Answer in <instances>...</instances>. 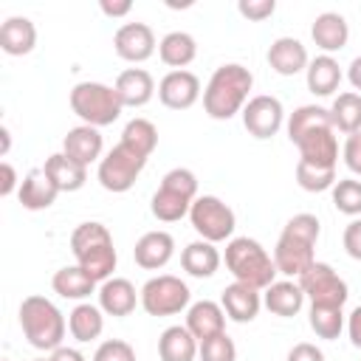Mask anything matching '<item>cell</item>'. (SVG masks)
Instances as JSON below:
<instances>
[{
  "label": "cell",
  "mask_w": 361,
  "mask_h": 361,
  "mask_svg": "<svg viewBox=\"0 0 361 361\" xmlns=\"http://www.w3.org/2000/svg\"><path fill=\"white\" fill-rule=\"evenodd\" d=\"M319 234H322V226H319V217L316 214H310V212L293 214L285 223V228H282V234H279V240L274 245V254H271L276 271L285 274V276H290V279L293 276L299 279L316 262Z\"/></svg>",
  "instance_id": "cell-1"
},
{
  "label": "cell",
  "mask_w": 361,
  "mask_h": 361,
  "mask_svg": "<svg viewBox=\"0 0 361 361\" xmlns=\"http://www.w3.org/2000/svg\"><path fill=\"white\" fill-rule=\"evenodd\" d=\"M254 87V73L240 62H226L214 68L203 87V110L214 121H228L248 104Z\"/></svg>",
  "instance_id": "cell-2"
},
{
  "label": "cell",
  "mask_w": 361,
  "mask_h": 361,
  "mask_svg": "<svg viewBox=\"0 0 361 361\" xmlns=\"http://www.w3.org/2000/svg\"><path fill=\"white\" fill-rule=\"evenodd\" d=\"M71 251L76 265L85 268L96 282H104L113 276L118 254L113 245V234L107 231L104 223H96V220L79 223L71 234Z\"/></svg>",
  "instance_id": "cell-3"
},
{
  "label": "cell",
  "mask_w": 361,
  "mask_h": 361,
  "mask_svg": "<svg viewBox=\"0 0 361 361\" xmlns=\"http://www.w3.org/2000/svg\"><path fill=\"white\" fill-rule=\"evenodd\" d=\"M20 327H23V336L28 338V344L34 350H45V353L51 350L54 353L65 341L68 322L51 299L31 293L20 302Z\"/></svg>",
  "instance_id": "cell-4"
},
{
  "label": "cell",
  "mask_w": 361,
  "mask_h": 361,
  "mask_svg": "<svg viewBox=\"0 0 361 361\" xmlns=\"http://www.w3.org/2000/svg\"><path fill=\"white\" fill-rule=\"evenodd\" d=\"M226 268L231 271L234 282L251 285L257 290H265L271 282H276V265L274 257L257 243L254 237H231L226 243Z\"/></svg>",
  "instance_id": "cell-5"
},
{
  "label": "cell",
  "mask_w": 361,
  "mask_h": 361,
  "mask_svg": "<svg viewBox=\"0 0 361 361\" xmlns=\"http://www.w3.org/2000/svg\"><path fill=\"white\" fill-rule=\"evenodd\" d=\"M195 197H197L195 172L186 166H175L161 178V186L149 200V212L161 223H178L180 217H189Z\"/></svg>",
  "instance_id": "cell-6"
},
{
  "label": "cell",
  "mask_w": 361,
  "mask_h": 361,
  "mask_svg": "<svg viewBox=\"0 0 361 361\" xmlns=\"http://www.w3.org/2000/svg\"><path fill=\"white\" fill-rule=\"evenodd\" d=\"M71 110L82 118V124H90V127H107L113 124L124 104L118 102L116 90L104 82H79L73 85L71 90Z\"/></svg>",
  "instance_id": "cell-7"
},
{
  "label": "cell",
  "mask_w": 361,
  "mask_h": 361,
  "mask_svg": "<svg viewBox=\"0 0 361 361\" xmlns=\"http://www.w3.org/2000/svg\"><path fill=\"white\" fill-rule=\"evenodd\" d=\"M192 290L180 276L158 274L141 285V307L149 316H178L180 310H189Z\"/></svg>",
  "instance_id": "cell-8"
},
{
  "label": "cell",
  "mask_w": 361,
  "mask_h": 361,
  "mask_svg": "<svg viewBox=\"0 0 361 361\" xmlns=\"http://www.w3.org/2000/svg\"><path fill=\"white\" fill-rule=\"evenodd\" d=\"M147 166V158L141 152H135L133 147L127 144H116L102 161H99V169H96V178L102 183V189L113 192V195H121V192H130L138 180V175L144 172Z\"/></svg>",
  "instance_id": "cell-9"
},
{
  "label": "cell",
  "mask_w": 361,
  "mask_h": 361,
  "mask_svg": "<svg viewBox=\"0 0 361 361\" xmlns=\"http://www.w3.org/2000/svg\"><path fill=\"white\" fill-rule=\"evenodd\" d=\"M189 223L200 234V240L223 243V240H231L237 217H234V209L223 203L217 195H197L189 209Z\"/></svg>",
  "instance_id": "cell-10"
},
{
  "label": "cell",
  "mask_w": 361,
  "mask_h": 361,
  "mask_svg": "<svg viewBox=\"0 0 361 361\" xmlns=\"http://www.w3.org/2000/svg\"><path fill=\"white\" fill-rule=\"evenodd\" d=\"M296 282H299L305 299H310V305H316V307H344V302L350 296L347 282L327 262H313Z\"/></svg>",
  "instance_id": "cell-11"
},
{
  "label": "cell",
  "mask_w": 361,
  "mask_h": 361,
  "mask_svg": "<svg viewBox=\"0 0 361 361\" xmlns=\"http://www.w3.org/2000/svg\"><path fill=\"white\" fill-rule=\"evenodd\" d=\"M243 127L248 130V135H254L257 141H265V138H274L282 124H285V107L276 96L271 93H259V96H251L248 104L243 107Z\"/></svg>",
  "instance_id": "cell-12"
},
{
  "label": "cell",
  "mask_w": 361,
  "mask_h": 361,
  "mask_svg": "<svg viewBox=\"0 0 361 361\" xmlns=\"http://www.w3.org/2000/svg\"><path fill=\"white\" fill-rule=\"evenodd\" d=\"M113 48L124 62L138 65V62H147L155 54L158 42H155V34L147 23H124L113 34Z\"/></svg>",
  "instance_id": "cell-13"
},
{
  "label": "cell",
  "mask_w": 361,
  "mask_h": 361,
  "mask_svg": "<svg viewBox=\"0 0 361 361\" xmlns=\"http://www.w3.org/2000/svg\"><path fill=\"white\" fill-rule=\"evenodd\" d=\"M158 99L169 110H189L200 99V79L192 71H169L158 82Z\"/></svg>",
  "instance_id": "cell-14"
},
{
  "label": "cell",
  "mask_w": 361,
  "mask_h": 361,
  "mask_svg": "<svg viewBox=\"0 0 361 361\" xmlns=\"http://www.w3.org/2000/svg\"><path fill=\"white\" fill-rule=\"evenodd\" d=\"M299 149V161L310 164V166H322V169H336L338 164V138L333 127H319L307 135H302L296 141Z\"/></svg>",
  "instance_id": "cell-15"
},
{
  "label": "cell",
  "mask_w": 361,
  "mask_h": 361,
  "mask_svg": "<svg viewBox=\"0 0 361 361\" xmlns=\"http://www.w3.org/2000/svg\"><path fill=\"white\" fill-rule=\"evenodd\" d=\"M99 296V307L107 313V316H130L135 310V305H141V290H135V285L124 276H110L99 285L96 290Z\"/></svg>",
  "instance_id": "cell-16"
},
{
  "label": "cell",
  "mask_w": 361,
  "mask_h": 361,
  "mask_svg": "<svg viewBox=\"0 0 361 361\" xmlns=\"http://www.w3.org/2000/svg\"><path fill=\"white\" fill-rule=\"evenodd\" d=\"M265 59H268L271 71L279 73V76H296V73L307 71V65H310L307 48L296 37H276L271 42Z\"/></svg>",
  "instance_id": "cell-17"
},
{
  "label": "cell",
  "mask_w": 361,
  "mask_h": 361,
  "mask_svg": "<svg viewBox=\"0 0 361 361\" xmlns=\"http://www.w3.org/2000/svg\"><path fill=\"white\" fill-rule=\"evenodd\" d=\"M175 254V240L169 231H147L135 240V248H133V259L138 268L144 271H158L164 268Z\"/></svg>",
  "instance_id": "cell-18"
},
{
  "label": "cell",
  "mask_w": 361,
  "mask_h": 361,
  "mask_svg": "<svg viewBox=\"0 0 361 361\" xmlns=\"http://www.w3.org/2000/svg\"><path fill=\"white\" fill-rule=\"evenodd\" d=\"M220 305L226 310V316L237 324H245V322H254L259 307H262V293L251 285H243V282H231L223 288L220 293Z\"/></svg>",
  "instance_id": "cell-19"
},
{
  "label": "cell",
  "mask_w": 361,
  "mask_h": 361,
  "mask_svg": "<svg viewBox=\"0 0 361 361\" xmlns=\"http://www.w3.org/2000/svg\"><path fill=\"white\" fill-rule=\"evenodd\" d=\"M113 90L124 107H144L155 96V79L144 68H127L116 76Z\"/></svg>",
  "instance_id": "cell-20"
},
{
  "label": "cell",
  "mask_w": 361,
  "mask_h": 361,
  "mask_svg": "<svg viewBox=\"0 0 361 361\" xmlns=\"http://www.w3.org/2000/svg\"><path fill=\"white\" fill-rule=\"evenodd\" d=\"M102 149H104V138H102V133H99L96 127H90V124L71 127L68 135L62 138V152H65L68 158H73L76 164H82V166H90L93 161H102V158H104Z\"/></svg>",
  "instance_id": "cell-21"
},
{
  "label": "cell",
  "mask_w": 361,
  "mask_h": 361,
  "mask_svg": "<svg viewBox=\"0 0 361 361\" xmlns=\"http://www.w3.org/2000/svg\"><path fill=\"white\" fill-rule=\"evenodd\" d=\"M226 310L220 302H212V299H200V302H192L189 310H186V327L189 333L197 338V341H206L212 336H220L226 333Z\"/></svg>",
  "instance_id": "cell-22"
},
{
  "label": "cell",
  "mask_w": 361,
  "mask_h": 361,
  "mask_svg": "<svg viewBox=\"0 0 361 361\" xmlns=\"http://www.w3.org/2000/svg\"><path fill=\"white\" fill-rule=\"evenodd\" d=\"M310 37H313L316 48H322L324 54L333 56L336 51H341V48L347 45V39H350V25H347L344 14H338V11H322V14L313 20V25H310Z\"/></svg>",
  "instance_id": "cell-23"
},
{
  "label": "cell",
  "mask_w": 361,
  "mask_h": 361,
  "mask_svg": "<svg viewBox=\"0 0 361 361\" xmlns=\"http://www.w3.org/2000/svg\"><path fill=\"white\" fill-rule=\"evenodd\" d=\"M59 189L54 186V180L39 169H31L23 180H20V189H17V197L23 203V209L28 212H42V209H51L54 200H56Z\"/></svg>",
  "instance_id": "cell-24"
},
{
  "label": "cell",
  "mask_w": 361,
  "mask_h": 361,
  "mask_svg": "<svg viewBox=\"0 0 361 361\" xmlns=\"http://www.w3.org/2000/svg\"><path fill=\"white\" fill-rule=\"evenodd\" d=\"M262 305L274 313V316H282V319H290L302 310L305 305V293L299 288V282L293 279H276L271 282L265 290H262Z\"/></svg>",
  "instance_id": "cell-25"
},
{
  "label": "cell",
  "mask_w": 361,
  "mask_h": 361,
  "mask_svg": "<svg viewBox=\"0 0 361 361\" xmlns=\"http://www.w3.org/2000/svg\"><path fill=\"white\" fill-rule=\"evenodd\" d=\"M42 172L54 180V186L59 192H79L87 183V166L76 164L73 158H68L65 152H54L45 158Z\"/></svg>",
  "instance_id": "cell-26"
},
{
  "label": "cell",
  "mask_w": 361,
  "mask_h": 361,
  "mask_svg": "<svg viewBox=\"0 0 361 361\" xmlns=\"http://www.w3.org/2000/svg\"><path fill=\"white\" fill-rule=\"evenodd\" d=\"M37 45V25L28 17H8L0 25V48L8 56H25Z\"/></svg>",
  "instance_id": "cell-27"
},
{
  "label": "cell",
  "mask_w": 361,
  "mask_h": 361,
  "mask_svg": "<svg viewBox=\"0 0 361 361\" xmlns=\"http://www.w3.org/2000/svg\"><path fill=\"white\" fill-rule=\"evenodd\" d=\"M158 56L166 68L186 71V65H192L195 56H197V42L189 31H169L158 42Z\"/></svg>",
  "instance_id": "cell-28"
},
{
  "label": "cell",
  "mask_w": 361,
  "mask_h": 361,
  "mask_svg": "<svg viewBox=\"0 0 361 361\" xmlns=\"http://www.w3.org/2000/svg\"><path fill=\"white\" fill-rule=\"evenodd\" d=\"M200 350V341L189 333L186 324H172L158 338V355L161 361H195Z\"/></svg>",
  "instance_id": "cell-29"
},
{
  "label": "cell",
  "mask_w": 361,
  "mask_h": 361,
  "mask_svg": "<svg viewBox=\"0 0 361 361\" xmlns=\"http://www.w3.org/2000/svg\"><path fill=\"white\" fill-rule=\"evenodd\" d=\"M341 79H344L341 65L330 54H322V56L310 59V65L305 71V82H307V90L313 96H333L338 90Z\"/></svg>",
  "instance_id": "cell-30"
},
{
  "label": "cell",
  "mask_w": 361,
  "mask_h": 361,
  "mask_svg": "<svg viewBox=\"0 0 361 361\" xmlns=\"http://www.w3.org/2000/svg\"><path fill=\"white\" fill-rule=\"evenodd\" d=\"M220 251L214 248V243H209V240H195V243H189L183 251H180V265H183V271L189 274V276H195V279H209V276H214V271L220 268Z\"/></svg>",
  "instance_id": "cell-31"
},
{
  "label": "cell",
  "mask_w": 361,
  "mask_h": 361,
  "mask_svg": "<svg viewBox=\"0 0 361 361\" xmlns=\"http://www.w3.org/2000/svg\"><path fill=\"white\" fill-rule=\"evenodd\" d=\"M51 288L54 293H59L62 299H73V302H85L90 293H96V279L79 268V265H65L51 276Z\"/></svg>",
  "instance_id": "cell-32"
},
{
  "label": "cell",
  "mask_w": 361,
  "mask_h": 361,
  "mask_svg": "<svg viewBox=\"0 0 361 361\" xmlns=\"http://www.w3.org/2000/svg\"><path fill=\"white\" fill-rule=\"evenodd\" d=\"M104 330V310L99 305H90V302H79L71 313H68V333L79 341V344H87V341H96Z\"/></svg>",
  "instance_id": "cell-33"
},
{
  "label": "cell",
  "mask_w": 361,
  "mask_h": 361,
  "mask_svg": "<svg viewBox=\"0 0 361 361\" xmlns=\"http://www.w3.org/2000/svg\"><path fill=\"white\" fill-rule=\"evenodd\" d=\"M319 127H333V118H330V110L322 107V104H299L288 118H285V130H288V138L290 144H296L302 135L319 130Z\"/></svg>",
  "instance_id": "cell-34"
},
{
  "label": "cell",
  "mask_w": 361,
  "mask_h": 361,
  "mask_svg": "<svg viewBox=\"0 0 361 361\" xmlns=\"http://www.w3.org/2000/svg\"><path fill=\"white\" fill-rule=\"evenodd\" d=\"M330 118H333V130H338L344 135L361 133V93H355V90L338 93L330 104Z\"/></svg>",
  "instance_id": "cell-35"
},
{
  "label": "cell",
  "mask_w": 361,
  "mask_h": 361,
  "mask_svg": "<svg viewBox=\"0 0 361 361\" xmlns=\"http://www.w3.org/2000/svg\"><path fill=\"white\" fill-rule=\"evenodd\" d=\"M121 144H127L135 152H141L144 158H149L158 147V127L149 118H130L121 130Z\"/></svg>",
  "instance_id": "cell-36"
},
{
  "label": "cell",
  "mask_w": 361,
  "mask_h": 361,
  "mask_svg": "<svg viewBox=\"0 0 361 361\" xmlns=\"http://www.w3.org/2000/svg\"><path fill=\"white\" fill-rule=\"evenodd\" d=\"M307 324H310V330H313L319 338L333 341V338H338L341 330L347 327V322H344V307H316V305H310Z\"/></svg>",
  "instance_id": "cell-37"
},
{
  "label": "cell",
  "mask_w": 361,
  "mask_h": 361,
  "mask_svg": "<svg viewBox=\"0 0 361 361\" xmlns=\"http://www.w3.org/2000/svg\"><path fill=\"white\" fill-rule=\"evenodd\" d=\"M333 206L347 217H361V180L355 178H338L330 189Z\"/></svg>",
  "instance_id": "cell-38"
},
{
  "label": "cell",
  "mask_w": 361,
  "mask_h": 361,
  "mask_svg": "<svg viewBox=\"0 0 361 361\" xmlns=\"http://www.w3.org/2000/svg\"><path fill=\"white\" fill-rule=\"evenodd\" d=\"M296 183L305 192H327L336 183V169H322V166H310L305 161H296Z\"/></svg>",
  "instance_id": "cell-39"
},
{
  "label": "cell",
  "mask_w": 361,
  "mask_h": 361,
  "mask_svg": "<svg viewBox=\"0 0 361 361\" xmlns=\"http://www.w3.org/2000/svg\"><path fill=\"white\" fill-rule=\"evenodd\" d=\"M197 358L200 361H237V347L228 338V333H220V336H212V338L200 341Z\"/></svg>",
  "instance_id": "cell-40"
},
{
  "label": "cell",
  "mask_w": 361,
  "mask_h": 361,
  "mask_svg": "<svg viewBox=\"0 0 361 361\" xmlns=\"http://www.w3.org/2000/svg\"><path fill=\"white\" fill-rule=\"evenodd\" d=\"M93 361H135V350L124 338H107L96 347Z\"/></svg>",
  "instance_id": "cell-41"
},
{
  "label": "cell",
  "mask_w": 361,
  "mask_h": 361,
  "mask_svg": "<svg viewBox=\"0 0 361 361\" xmlns=\"http://www.w3.org/2000/svg\"><path fill=\"white\" fill-rule=\"evenodd\" d=\"M237 11L251 23H262L276 11V0H240Z\"/></svg>",
  "instance_id": "cell-42"
},
{
  "label": "cell",
  "mask_w": 361,
  "mask_h": 361,
  "mask_svg": "<svg viewBox=\"0 0 361 361\" xmlns=\"http://www.w3.org/2000/svg\"><path fill=\"white\" fill-rule=\"evenodd\" d=\"M341 243H344V251L361 262V217H353L341 234Z\"/></svg>",
  "instance_id": "cell-43"
},
{
  "label": "cell",
  "mask_w": 361,
  "mask_h": 361,
  "mask_svg": "<svg viewBox=\"0 0 361 361\" xmlns=\"http://www.w3.org/2000/svg\"><path fill=\"white\" fill-rule=\"evenodd\" d=\"M341 155H344V164H347V169H350L353 175H361V133H353V135H347Z\"/></svg>",
  "instance_id": "cell-44"
},
{
  "label": "cell",
  "mask_w": 361,
  "mask_h": 361,
  "mask_svg": "<svg viewBox=\"0 0 361 361\" xmlns=\"http://www.w3.org/2000/svg\"><path fill=\"white\" fill-rule=\"evenodd\" d=\"M285 361H324V353L310 341H299V344L290 347Z\"/></svg>",
  "instance_id": "cell-45"
},
{
  "label": "cell",
  "mask_w": 361,
  "mask_h": 361,
  "mask_svg": "<svg viewBox=\"0 0 361 361\" xmlns=\"http://www.w3.org/2000/svg\"><path fill=\"white\" fill-rule=\"evenodd\" d=\"M14 189H20L17 186V172H14V166L8 161H3L0 164V195L8 197V195H14Z\"/></svg>",
  "instance_id": "cell-46"
},
{
  "label": "cell",
  "mask_w": 361,
  "mask_h": 361,
  "mask_svg": "<svg viewBox=\"0 0 361 361\" xmlns=\"http://www.w3.org/2000/svg\"><path fill=\"white\" fill-rule=\"evenodd\" d=\"M99 8H102V14L118 20V17H127V14L133 11V0H113V3H110V0H102Z\"/></svg>",
  "instance_id": "cell-47"
},
{
  "label": "cell",
  "mask_w": 361,
  "mask_h": 361,
  "mask_svg": "<svg viewBox=\"0 0 361 361\" xmlns=\"http://www.w3.org/2000/svg\"><path fill=\"white\" fill-rule=\"evenodd\" d=\"M347 336H350L353 347H358V350H361V305H358V307H353V313L347 316Z\"/></svg>",
  "instance_id": "cell-48"
},
{
  "label": "cell",
  "mask_w": 361,
  "mask_h": 361,
  "mask_svg": "<svg viewBox=\"0 0 361 361\" xmlns=\"http://www.w3.org/2000/svg\"><path fill=\"white\" fill-rule=\"evenodd\" d=\"M51 361H87V358H85L76 347H65V344H62L59 350L51 353Z\"/></svg>",
  "instance_id": "cell-49"
},
{
  "label": "cell",
  "mask_w": 361,
  "mask_h": 361,
  "mask_svg": "<svg viewBox=\"0 0 361 361\" xmlns=\"http://www.w3.org/2000/svg\"><path fill=\"white\" fill-rule=\"evenodd\" d=\"M347 79H350L353 90L358 93V90H361V56H355V59L347 65Z\"/></svg>",
  "instance_id": "cell-50"
},
{
  "label": "cell",
  "mask_w": 361,
  "mask_h": 361,
  "mask_svg": "<svg viewBox=\"0 0 361 361\" xmlns=\"http://www.w3.org/2000/svg\"><path fill=\"white\" fill-rule=\"evenodd\" d=\"M0 135H3V149H0V152H3V155H8V147H11V133L3 127V130H0Z\"/></svg>",
  "instance_id": "cell-51"
},
{
  "label": "cell",
  "mask_w": 361,
  "mask_h": 361,
  "mask_svg": "<svg viewBox=\"0 0 361 361\" xmlns=\"http://www.w3.org/2000/svg\"><path fill=\"white\" fill-rule=\"evenodd\" d=\"M34 361H51V358H34Z\"/></svg>",
  "instance_id": "cell-52"
},
{
  "label": "cell",
  "mask_w": 361,
  "mask_h": 361,
  "mask_svg": "<svg viewBox=\"0 0 361 361\" xmlns=\"http://www.w3.org/2000/svg\"><path fill=\"white\" fill-rule=\"evenodd\" d=\"M3 361H8V358H3Z\"/></svg>",
  "instance_id": "cell-53"
}]
</instances>
